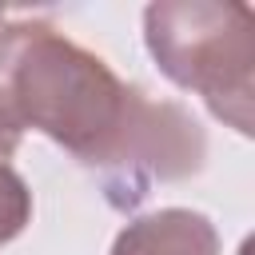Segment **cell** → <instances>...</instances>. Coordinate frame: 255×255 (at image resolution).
<instances>
[{"label":"cell","instance_id":"1","mask_svg":"<svg viewBox=\"0 0 255 255\" xmlns=\"http://www.w3.org/2000/svg\"><path fill=\"white\" fill-rule=\"evenodd\" d=\"M143 40L159 72L203 96L215 120L251 135L255 104V16L247 4L159 0L143 12Z\"/></svg>","mask_w":255,"mask_h":255},{"label":"cell","instance_id":"2","mask_svg":"<svg viewBox=\"0 0 255 255\" xmlns=\"http://www.w3.org/2000/svg\"><path fill=\"white\" fill-rule=\"evenodd\" d=\"M207 139L191 112L167 100H147L139 88H131L124 124L96 167L104 175L108 199L116 207H135L151 183L187 179L203 167Z\"/></svg>","mask_w":255,"mask_h":255},{"label":"cell","instance_id":"3","mask_svg":"<svg viewBox=\"0 0 255 255\" xmlns=\"http://www.w3.org/2000/svg\"><path fill=\"white\" fill-rule=\"evenodd\" d=\"M112 255H219V235L207 215L187 207H163L131 219L116 235Z\"/></svg>","mask_w":255,"mask_h":255},{"label":"cell","instance_id":"4","mask_svg":"<svg viewBox=\"0 0 255 255\" xmlns=\"http://www.w3.org/2000/svg\"><path fill=\"white\" fill-rule=\"evenodd\" d=\"M28 223H32V191L24 175L8 159H0V247L12 243Z\"/></svg>","mask_w":255,"mask_h":255},{"label":"cell","instance_id":"5","mask_svg":"<svg viewBox=\"0 0 255 255\" xmlns=\"http://www.w3.org/2000/svg\"><path fill=\"white\" fill-rule=\"evenodd\" d=\"M0 24H4V16H0Z\"/></svg>","mask_w":255,"mask_h":255}]
</instances>
